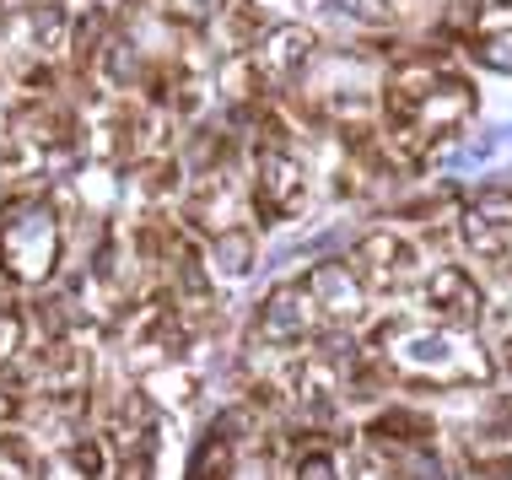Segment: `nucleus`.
<instances>
[{
	"mask_svg": "<svg viewBox=\"0 0 512 480\" xmlns=\"http://www.w3.org/2000/svg\"><path fill=\"white\" fill-rule=\"evenodd\" d=\"M469 54H475L486 71H502V76H512V27H502V33H486V38H475L469 44Z\"/></svg>",
	"mask_w": 512,
	"mask_h": 480,
	"instance_id": "20",
	"label": "nucleus"
},
{
	"mask_svg": "<svg viewBox=\"0 0 512 480\" xmlns=\"http://www.w3.org/2000/svg\"><path fill=\"white\" fill-rule=\"evenodd\" d=\"M0 459H6L17 475H44V454H38V448L27 443V432L11 427V421L0 427Z\"/></svg>",
	"mask_w": 512,
	"mask_h": 480,
	"instance_id": "16",
	"label": "nucleus"
},
{
	"mask_svg": "<svg viewBox=\"0 0 512 480\" xmlns=\"http://www.w3.org/2000/svg\"><path fill=\"white\" fill-rule=\"evenodd\" d=\"M362 276H372L378 286H389L399 276H410V265H415V249L405 238H394V232H367L362 243H356V259H351Z\"/></svg>",
	"mask_w": 512,
	"mask_h": 480,
	"instance_id": "10",
	"label": "nucleus"
},
{
	"mask_svg": "<svg viewBox=\"0 0 512 480\" xmlns=\"http://www.w3.org/2000/svg\"><path fill=\"white\" fill-rule=\"evenodd\" d=\"M211 276L221 281H248L254 276V265H259V238L248 227H221L211 232Z\"/></svg>",
	"mask_w": 512,
	"mask_h": 480,
	"instance_id": "12",
	"label": "nucleus"
},
{
	"mask_svg": "<svg viewBox=\"0 0 512 480\" xmlns=\"http://www.w3.org/2000/svg\"><path fill=\"white\" fill-rule=\"evenodd\" d=\"M65 464H71V475H87V480L114 475V454H108L103 432L98 437H71V443H65Z\"/></svg>",
	"mask_w": 512,
	"mask_h": 480,
	"instance_id": "15",
	"label": "nucleus"
},
{
	"mask_svg": "<svg viewBox=\"0 0 512 480\" xmlns=\"http://www.w3.org/2000/svg\"><path fill=\"white\" fill-rule=\"evenodd\" d=\"M65 265V222L49 195H11L0 205V281L44 292Z\"/></svg>",
	"mask_w": 512,
	"mask_h": 480,
	"instance_id": "1",
	"label": "nucleus"
},
{
	"mask_svg": "<svg viewBox=\"0 0 512 480\" xmlns=\"http://www.w3.org/2000/svg\"><path fill=\"white\" fill-rule=\"evenodd\" d=\"M432 432H437V421L426 416V410H405V405H389L367 421L372 448H383V454H394V448H421Z\"/></svg>",
	"mask_w": 512,
	"mask_h": 480,
	"instance_id": "11",
	"label": "nucleus"
},
{
	"mask_svg": "<svg viewBox=\"0 0 512 480\" xmlns=\"http://www.w3.org/2000/svg\"><path fill=\"white\" fill-rule=\"evenodd\" d=\"M292 475H302V480H329V475H340L335 448H329V443H302L297 454H292Z\"/></svg>",
	"mask_w": 512,
	"mask_h": 480,
	"instance_id": "18",
	"label": "nucleus"
},
{
	"mask_svg": "<svg viewBox=\"0 0 512 480\" xmlns=\"http://www.w3.org/2000/svg\"><path fill=\"white\" fill-rule=\"evenodd\" d=\"M329 6H335L340 17H351V22H367V27L394 22V0H329Z\"/></svg>",
	"mask_w": 512,
	"mask_h": 480,
	"instance_id": "21",
	"label": "nucleus"
},
{
	"mask_svg": "<svg viewBox=\"0 0 512 480\" xmlns=\"http://www.w3.org/2000/svg\"><path fill=\"white\" fill-rule=\"evenodd\" d=\"M248 11H254L259 22H286V17H302V6H308V0H243Z\"/></svg>",
	"mask_w": 512,
	"mask_h": 480,
	"instance_id": "22",
	"label": "nucleus"
},
{
	"mask_svg": "<svg viewBox=\"0 0 512 480\" xmlns=\"http://www.w3.org/2000/svg\"><path fill=\"white\" fill-rule=\"evenodd\" d=\"M189 475H238V437L211 427L189 448Z\"/></svg>",
	"mask_w": 512,
	"mask_h": 480,
	"instance_id": "14",
	"label": "nucleus"
},
{
	"mask_svg": "<svg viewBox=\"0 0 512 480\" xmlns=\"http://www.w3.org/2000/svg\"><path fill=\"white\" fill-rule=\"evenodd\" d=\"M475 87H469L464 76H448V71H437L432 76V87L415 98V108H410V125L415 130H426V141L432 135H459L464 125H469V114H475Z\"/></svg>",
	"mask_w": 512,
	"mask_h": 480,
	"instance_id": "6",
	"label": "nucleus"
},
{
	"mask_svg": "<svg viewBox=\"0 0 512 480\" xmlns=\"http://www.w3.org/2000/svg\"><path fill=\"white\" fill-rule=\"evenodd\" d=\"M254 60L265 65L270 87L302 81V71H308V65L318 60V33H313V27H302L297 17L270 22L265 33H259V44H254Z\"/></svg>",
	"mask_w": 512,
	"mask_h": 480,
	"instance_id": "5",
	"label": "nucleus"
},
{
	"mask_svg": "<svg viewBox=\"0 0 512 480\" xmlns=\"http://www.w3.org/2000/svg\"><path fill=\"white\" fill-rule=\"evenodd\" d=\"M308 200V162L292 141H254V211L259 222H292Z\"/></svg>",
	"mask_w": 512,
	"mask_h": 480,
	"instance_id": "2",
	"label": "nucleus"
},
{
	"mask_svg": "<svg viewBox=\"0 0 512 480\" xmlns=\"http://www.w3.org/2000/svg\"><path fill=\"white\" fill-rule=\"evenodd\" d=\"M308 297L318 308L324 324H356L367 313V286H362V270L345 265V259H318L308 270Z\"/></svg>",
	"mask_w": 512,
	"mask_h": 480,
	"instance_id": "4",
	"label": "nucleus"
},
{
	"mask_svg": "<svg viewBox=\"0 0 512 480\" xmlns=\"http://www.w3.org/2000/svg\"><path fill=\"white\" fill-rule=\"evenodd\" d=\"M135 389L146 394L151 410H184V405L200 400V378H195V367H184V356H178V362L146 367V378L135 383Z\"/></svg>",
	"mask_w": 512,
	"mask_h": 480,
	"instance_id": "9",
	"label": "nucleus"
},
{
	"mask_svg": "<svg viewBox=\"0 0 512 480\" xmlns=\"http://www.w3.org/2000/svg\"><path fill=\"white\" fill-rule=\"evenodd\" d=\"M421 303H426L432 319L464 329V324H480V313H486V292L475 286V276H469L464 265H437L432 276H426Z\"/></svg>",
	"mask_w": 512,
	"mask_h": 480,
	"instance_id": "7",
	"label": "nucleus"
},
{
	"mask_svg": "<svg viewBox=\"0 0 512 480\" xmlns=\"http://www.w3.org/2000/svg\"><path fill=\"white\" fill-rule=\"evenodd\" d=\"M496 6H512V0H496Z\"/></svg>",
	"mask_w": 512,
	"mask_h": 480,
	"instance_id": "25",
	"label": "nucleus"
},
{
	"mask_svg": "<svg viewBox=\"0 0 512 480\" xmlns=\"http://www.w3.org/2000/svg\"><path fill=\"white\" fill-rule=\"evenodd\" d=\"M92 71H98V76H103L114 92H130V87H141V81H146V71H151V65H146L141 44H135V33H119V27H114Z\"/></svg>",
	"mask_w": 512,
	"mask_h": 480,
	"instance_id": "13",
	"label": "nucleus"
},
{
	"mask_svg": "<svg viewBox=\"0 0 512 480\" xmlns=\"http://www.w3.org/2000/svg\"><path fill=\"white\" fill-rule=\"evenodd\" d=\"M157 11L168 17L173 27H189V33H205L216 22L221 0H157Z\"/></svg>",
	"mask_w": 512,
	"mask_h": 480,
	"instance_id": "17",
	"label": "nucleus"
},
{
	"mask_svg": "<svg viewBox=\"0 0 512 480\" xmlns=\"http://www.w3.org/2000/svg\"><path fill=\"white\" fill-rule=\"evenodd\" d=\"M6 33L22 38L33 54H60L71 44V11H65V0H33V6H22L17 17H6Z\"/></svg>",
	"mask_w": 512,
	"mask_h": 480,
	"instance_id": "8",
	"label": "nucleus"
},
{
	"mask_svg": "<svg viewBox=\"0 0 512 480\" xmlns=\"http://www.w3.org/2000/svg\"><path fill=\"white\" fill-rule=\"evenodd\" d=\"M502 367H507V373H512V335L502 340Z\"/></svg>",
	"mask_w": 512,
	"mask_h": 480,
	"instance_id": "24",
	"label": "nucleus"
},
{
	"mask_svg": "<svg viewBox=\"0 0 512 480\" xmlns=\"http://www.w3.org/2000/svg\"><path fill=\"white\" fill-rule=\"evenodd\" d=\"M27 351V313L22 308H0V373Z\"/></svg>",
	"mask_w": 512,
	"mask_h": 480,
	"instance_id": "19",
	"label": "nucleus"
},
{
	"mask_svg": "<svg viewBox=\"0 0 512 480\" xmlns=\"http://www.w3.org/2000/svg\"><path fill=\"white\" fill-rule=\"evenodd\" d=\"M475 475H512V454H491V459H469Z\"/></svg>",
	"mask_w": 512,
	"mask_h": 480,
	"instance_id": "23",
	"label": "nucleus"
},
{
	"mask_svg": "<svg viewBox=\"0 0 512 480\" xmlns=\"http://www.w3.org/2000/svg\"><path fill=\"white\" fill-rule=\"evenodd\" d=\"M313 297H308V281H281L265 292V303L254 308V324L248 335L270 351H292L302 340H313Z\"/></svg>",
	"mask_w": 512,
	"mask_h": 480,
	"instance_id": "3",
	"label": "nucleus"
}]
</instances>
